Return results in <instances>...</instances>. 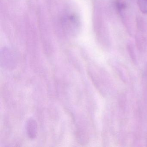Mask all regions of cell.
I'll use <instances>...</instances> for the list:
<instances>
[{"label": "cell", "mask_w": 147, "mask_h": 147, "mask_svg": "<svg viewBox=\"0 0 147 147\" xmlns=\"http://www.w3.org/2000/svg\"><path fill=\"white\" fill-rule=\"evenodd\" d=\"M62 21L64 28L69 32H75L80 27L79 19L77 16L74 14L65 16L63 18Z\"/></svg>", "instance_id": "cell-1"}, {"label": "cell", "mask_w": 147, "mask_h": 147, "mask_svg": "<svg viewBox=\"0 0 147 147\" xmlns=\"http://www.w3.org/2000/svg\"><path fill=\"white\" fill-rule=\"evenodd\" d=\"M27 134L31 138H34L36 135L37 125L35 120L32 119L27 120L26 125Z\"/></svg>", "instance_id": "cell-2"}, {"label": "cell", "mask_w": 147, "mask_h": 147, "mask_svg": "<svg viewBox=\"0 0 147 147\" xmlns=\"http://www.w3.org/2000/svg\"><path fill=\"white\" fill-rule=\"evenodd\" d=\"M138 6L143 13H147V0H138Z\"/></svg>", "instance_id": "cell-3"}]
</instances>
